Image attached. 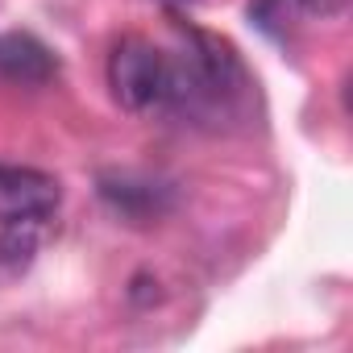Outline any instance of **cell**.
Masks as SVG:
<instances>
[{"label": "cell", "instance_id": "52a82bcc", "mask_svg": "<svg viewBox=\"0 0 353 353\" xmlns=\"http://www.w3.org/2000/svg\"><path fill=\"white\" fill-rule=\"evenodd\" d=\"M299 9V0H250V17L266 30V34H283L287 30V21H291V13Z\"/></svg>", "mask_w": 353, "mask_h": 353}, {"label": "cell", "instance_id": "3957f363", "mask_svg": "<svg viewBox=\"0 0 353 353\" xmlns=\"http://www.w3.org/2000/svg\"><path fill=\"white\" fill-rule=\"evenodd\" d=\"M59 179L34 166H0V225L13 221H54L59 212Z\"/></svg>", "mask_w": 353, "mask_h": 353}, {"label": "cell", "instance_id": "9c48e42d", "mask_svg": "<svg viewBox=\"0 0 353 353\" xmlns=\"http://www.w3.org/2000/svg\"><path fill=\"white\" fill-rule=\"evenodd\" d=\"M166 5H188V0H166Z\"/></svg>", "mask_w": 353, "mask_h": 353}, {"label": "cell", "instance_id": "5b68a950", "mask_svg": "<svg viewBox=\"0 0 353 353\" xmlns=\"http://www.w3.org/2000/svg\"><path fill=\"white\" fill-rule=\"evenodd\" d=\"M59 75V59L54 50L21 30L0 34V79L13 88H46Z\"/></svg>", "mask_w": 353, "mask_h": 353}, {"label": "cell", "instance_id": "277c9868", "mask_svg": "<svg viewBox=\"0 0 353 353\" xmlns=\"http://www.w3.org/2000/svg\"><path fill=\"white\" fill-rule=\"evenodd\" d=\"M100 200L117 216H125L133 225H150L162 212H170V204H174L166 183L141 179V174H104V179H100Z\"/></svg>", "mask_w": 353, "mask_h": 353}, {"label": "cell", "instance_id": "ba28073f", "mask_svg": "<svg viewBox=\"0 0 353 353\" xmlns=\"http://www.w3.org/2000/svg\"><path fill=\"white\" fill-rule=\"evenodd\" d=\"M299 9L307 17H320V21H336L349 13V0H299Z\"/></svg>", "mask_w": 353, "mask_h": 353}, {"label": "cell", "instance_id": "8992f818", "mask_svg": "<svg viewBox=\"0 0 353 353\" xmlns=\"http://www.w3.org/2000/svg\"><path fill=\"white\" fill-rule=\"evenodd\" d=\"M50 221H13V225H0V270L5 274H21L34 254L42 250Z\"/></svg>", "mask_w": 353, "mask_h": 353}, {"label": "cell", "instance_id": "6da1fadb", "mask_svg": "<svg viewBox=\"0 0 353 353\" xmlns=\"http://www.w3.org/2000/svg\"><path fill=\"white\" fill-rule=\"evenodd\" d=\"M250 100V79L229 42L188 30V46L170 59V108L188 121H233Z\"/></svg>", "mask_w": 353, "mask_h": 353}, {"label": "cell", "instance_id": "7a4b0ae2", "mask_svg": "<svg viewBox=\"0 0 353 353\" xmlns=\"http://www.w3.org/2000/svg\"><path fill=\"white\" fill-rule=\"evenodd\" d=\"M108 88L125 112L154 117L170 108V54L145 38H125L108 54Z\"/></svg>", "mask_w": 353, "mask_h": 353}]
</instances>
